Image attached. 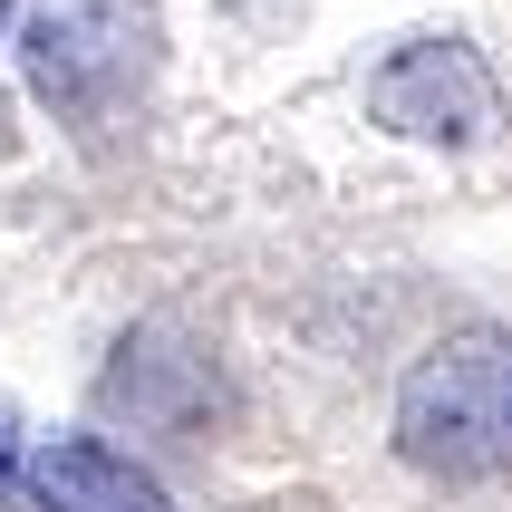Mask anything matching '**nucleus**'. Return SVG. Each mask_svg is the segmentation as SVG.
<instances>
[{
  "instance_id": "f257e3e1",
  "label": "nucleus",
  "mask_w": 512,
  "mask_h": 512,
  "mask_svg": "<svg viewBox=\"0 0 512 512\" xmlns=\"http://www.w3.org/2000/svg\"><path fill=\"white\" fill-rule=\"evenodd\" d=\"M397 455L435 484L512 474V329H445L397 387Z\"/></svg>"
},
{
  "instance_id": "f03ea898",
  "label": "nucleus",
  "mask_w": 512,
  "mask_h": 512,
  "mask_svg": "<svg viewBox=\"0 0 512 512\" xmlns=\"http://www.w3.org/2000/svg\"><path fill=\"white\" fill-rule=\"evenodd\" d=\"M368 126L406 145H484L503 136V78L474 39H406L368 68Z\"/></svg>"
},
{
  "instance_id": "7ed1b4c3",
  "label": "nucleus",
  "mask_w": 512,
  "mask_h": 512,
  "mask_svg": "<svg viewBox=\"0 0 512 512\" xmlns=\"http://www.w3.org/2000/svg\"><path fill=\"white\" fill-rule=\"evenodd\" d=\"M29 493H39V512H174L165 484L97 435H49L29 455Z\"/></svg>"
},
{
  "instance_id": "20e7f679",
  "label": "nucleus",
  "mask_w": 512,
  "mask_h": 512,
  "mask_svg": "<svg viewBox=\"0 0 512 512\" xmlns=\"http://www.w3.org/2000/svg\"><path fill=\"white\" fill-rule=\"evenodd\" d=\"M0 493H20V464H10V406H0Z\"/></svg>"
},
{
  "instance_id": "39448f33",
  "label": "nucleus",
  "mask_w": 512,
  "mask_h": 512,
  "mask_svg": "<svg viewBox=\"0 0 512 512\" xmlns=\"http://www.w3.org/2000/svg\"><path fill=\"white\" fill-rule=\"evenodd\" d=\"M0 20H10V0H0Z\"/></svg>"
}]
</instances>
